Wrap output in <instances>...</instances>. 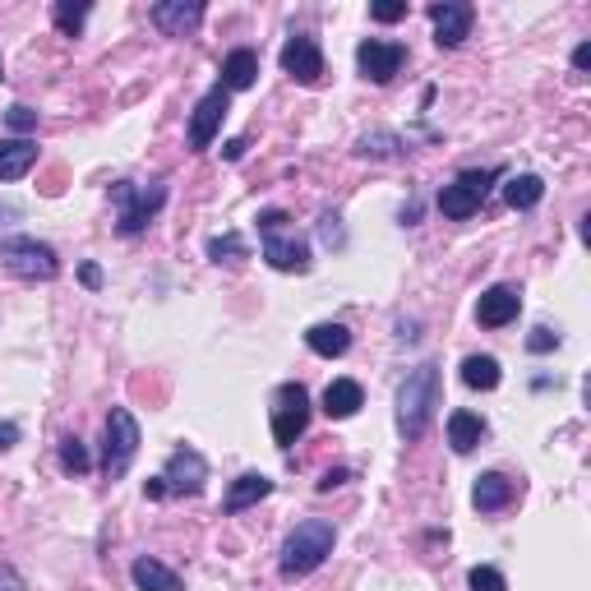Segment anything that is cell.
Wrapping results in <instances>:
<instances>
[{"instance_id": "cell-1", "label": "cell", "mask_w": 591, "mask_h": 591, "mask_svg": "<svg viewBox=\"0 0 591 591\" xmlns=\"http://www.w3.org/2000/svg\"><path fill=\"white\" fill-rule=\"evenodd\" d=\"M439 398H444V388H439V365L425 361L407 374V384L398 388V430L407 439H421L430 430L439 411Z\"/></svg>"}, {"instance_id": "cell-2", "label": "cell", "mask_w": 591, "mask_h": 591, "mask_svg": "<svg viewBox=\"0 0 591 591\" xmlns=\"http://www.w3.org/2000/svg\"><path fill=\"white\" fill-rule=\"evenodd\" d=\"M333 545H338V527H333V522H324V518L296 522V531L282 541V578H305V573H314V568L333 555Z\"/></svg>"}, {"instance_id": "cell-3", "label": "cell", "mask_w": 591, "mask_h": 591, "mask_svg": "<svg viewBox=\"0 0 591 591\" xmlns=\"http://www.w3.org/2000/svg\"><path fill=\"white\" fill-rule=\"evenodd\" d=\"M0 264L10 268L14 278H24V282H51L56 273H61V254L51 250L47 241L14 236V241L0 245Z\"/></svg>"}, {"instance_id": "cell-4", "label": "cell", "mask_w": 591, "mask_h": 591, "mask_svg": "<svg viewBox=\"0 0 591 591\" xmlns=\"http://www.w3.org/2000/svg\"><path fill=\"white\" fill-rule=\"evenodd\" d=\"M134 453H139V421H134L130 407H111L107 444H102V471H107V481H121L125 471H130Z\"/></svg>"}, {"instance_id": "cell-5", "label": "cell", "mask_w": 591, "mask_h": 591, "mask_svg": "<svg viewBox=\"0 0 591 591\" xmlns=\"http://www.w3.org/2000/svg\"><path fill=\"white\" fill-rule=\"evenodd\" d=\"M111 199H116V208H121L116 231H121V236H139V231L153 222L157 208L167 204V185H148V190H139V185H130V181H116L111 185Z\"/></svg>"}, {"instance_id": "cell-6", "label": "cell", "mask_w": 591, "mask_h": 591, "mask_svg": "<svg viewBox=\"0 0 591 591\" xmlns=\"http://www.w3.org/2000/svg\"><path fill=\"white\" fill-rule=\"evenodd\" d=\"M305 425H310V393H305V384H282L273 393V439H278V448L296 444L305 435Z\"/></svg>"}, {"instance_id": "cell-7", "label": "cell", "mask_w": 591, "mask_h": 591, "mask_svg": "<svg viewBox=\"0 0 591 591\" xmlns=\"http://www.w3.org/2000/svg\"><path fill=\"white\" fill-rule=\"evenodd\" d=\"M495 181H499V171H462L458 181L439 190V213L453 218V222L471 218V213L485 204V194H490V185Z\"/></svg>"}, {"instance_id": "cell-8", "label": "cell", "mask_w": 591, "mask_h": 591, "mask_svg": "<svg viewBox=\"0 0 591 591\" xmlns=\"http://www.w3.org/2000/svg\"><path fill=\"white\" fill-rule=\"evenodd\" d=\"M157 481L167 485V495H199V490H204V481H208L204 453H199V448H190V444H181L167 458V467H162V476H157Z\"/></svg>"}, {"instance_id": "cell-9", "label": "cell", "mask_w": 591, "mask_h": 591, "mask_svg": "<svg viewBox=\"0 0 591 591\" xmlns=\"http://www.w3.org/2000/svg\"><path fill=\"white\" fill-rule=\"evenodd\" d=\"M356 65H361V74L365 79H374V84H393L398 70L407 65V47H398V42H379V37H365L361 47H356Z\"/></svg>"}, {"instance_id": "cell-10", "label": "cell", "mask_w": 591, "mask_h": 591, "mask_svg": "<svg viewBox=\"0 0 591 591\" xmlns=\"http://www.w3.org/2000/svg\"><path fill=\"white\" fill-rule=\"evenodd\" d=\"M282 70L296 79V84L314 88L319 79H324V51H319V42L305 33L287 37V47H282Z\"/></svg>"}, {"instance_id": "cell-11", "label": "cell", "mask_w": 591, "mask_h": 591, "mask_svg": "<svg viewBox=\"0 0 591 591\" xmlns=\"http://www.w3.org/2000/svg\"><path fill=\"white\" fill-rule=\"evenodd\" d=\"M227 107H231V93L222 84L213 88V93L199 97V107H194V116H190V148H194V153H204V148L213 144V134L222 130Z\"/></svg>"}, {"instance_id": "cell-12", "label": "cell", "mask_w": 591, "mask_h": 591, "mask_svg": "<svg viewBox=\"0 0 591 591\" xmlns=\"http://www.w3.org/2000/svg\"><path fill=\"white\" fill-rule=\"evenodd\" d=\"M264 259L278 273H310V245L296 231H264Z\"/></svg>"}, {"instance_id": "cell-13", "label": "cell", "mask_w": 591, "mask_h": 591, "mask_svg": "<svg viewBox=\"0 0 591 591\" xmlns=\"http://www.w3.org/2000/svg\"><path fill=\"white\" fill-rule=\"evenodd\" d=\"M148 19H153L167 37H185V33L199 28V19H204V0H157L153 10H148Z\"/></svg>"}, {"instance_id": "cell-14", "label": "cell", "mask_w": 591, "mask_h": 591, "mask_svg": "<svg viewBox=\"0 0 591 591\" xmlns=\"http://www.w3.org/2000/svg\"><path fill=\"white\" fill-rule=\"evenodd\" d=\"M430 19H435V42L439 47H462L471 33V5L467 0H444V5H430Z\"/></svg>"}, {"instance_id": "cell-15", "label": "cell", "mask_w": 591, "mask_h": 591, "mask_svg": "<svg viewBox=\"0 0 591 591\" xmlns=\"http://www.w3.org/2000/svg\"><path fill=\"white\" fill-rule=\"evenodd\" d=\"M522 310V296L513 287H490L481 291V301H476V324L481 328H504L513 324Z\"/></svg>"}, {"instance_id": "cell-16", "label": "cell", "mask_w": 591, "mask_h": 591, "mask_svg": "<svg viewBox=\"0 0 591 591\" xmlns=\"http://www.w3.org/2000/svg\"><path fill=\"white\" fill-rule=\"evenodd\" d=\"M365 407V393L356 379H333V384L324 388V411H328V421H351L356 411Z\"/></svg>"}, {"instance_id": "cell-17", "label": "cell", "mask_w": 591, "mask_h": 591, "mask_svg": "<svg viewBox=\"0 0 591 591\" xmlns=\"http://www.w3.org/2000/svg\"><path fill=\"white\" fill-rule=\"evenodd\" d=\"M130 578H134V587H139V591H185V582L176 578V573H171L162 559H153V555L134 559Z\"/></svg>"}, {"instance_id": "cell-18", "label": "cell", "mask_w": 591, "mask_h": 591, "mask_svg": "<svg viewBox=\"0 0 591 591\" xmlns=\"http://www.w3.org/2000/svg\"><path fill=\"white\" fill-rule=\"evenodd\" d=\"M273 495V481H268L264 471H245L241 481H231V490H227V513H245L250 504H259V499H268Z\"/></svg>"}, {"instance_id": "cell-19", "label": "cell", "mask_w": 591, "mask_h": 591, "mask_svg": "<svg viewBox=\"0 0 591 591\" xmlns=\"http://www.w3.org/2000/svg\"><path fill=\"white\" fill-rule=\"evenodd\" d=\"M33 162H37L33 139H0V181H19V176H28Z\"/></svg>"}, {"instance_id": "cell-20", "label": "cell", "mask_w": 591, "mask_h": 591, "mask_svg": "<svg viewBox=\"0 0 591 591\" xmlns=\"http://www.w3.org/2000/svg\"><path fill=\"white\" fill-rule=\"evenodd\" d=\"M305 347H310L314 356H324V361L347 356L351 351V328L347 324H314L310 333H305Z\"/></svg>"}, {"instance_id": "cell-21", "label": "cell", "mask_w": 591, "mask_h": 591, "mask_svg": "<svg viewBox=\"0 0 591 591\" xmlns=\"http://www.w3.org/2000/svg\"><path fill=\"white\" fill-rule=\"evenodd\" d=\"M254 79H259V56H254L250 47H236L227 61H222V88H227V93H241Z\"/></svg>"}, {"instance_id": "cell-22", "label": "cell", "mask_w": 591, "mask_h": 591, "mask_svg": "<svg viewBox=\"0 0 591 591\" xmlns=\"http://www.w3.org/2000/svg\"><path fill=\"white\" fill-rule=\"evenodd\" d=\"M513 499V481H508L504 471H485L476 490H471V504L481 508V513H499V508Z\"/></svg>"}, {"instance_id": "cell-23", "label": "cell", "mask_w": 591, "mask_h": 591, "mask_svg": "<svg viewBox=\"0 0 591 591\" xmlns=\"http://www.w3.org/2000/svg\"><path fill=\"white\" fill-rule=\"evenodd\" d=\"M481 435H485V421L476 411H453L448 416V444H453V453H471V448L481 444Z\"/></svg>"}, {"instance_id": "cell-24", "label": "cell", "mask_w": 591, "mask_h": 591, "mask_svg": "<svg viewBox=\"0 0 591 591\" xmlns=\"http://www.w3.org/2000/svg\"><path fill=\"white\" fill-rule=\"evenodd\" d=\"M499 361L495 356H467L462 361V384L467 388H481V393H490V388H499Z\"/></svg>"}, {"instance_id": "cell-25", "label": "cell", "mask_w": 591, "mask_h": 591, "mask_svg": "<svg viewBox=\"0 0 591 591\" xmlns=\"http://www.w3.org/2000/svg\"><path fill=\"white\" fill-rule=\"evenodd\" d=\"M541 194H545L541 176H513V181L504 185L508 208H536V204H541Z\"/></svg>"}, {"instance_id": "cell-26", "label": "cell", "mask_w": 591, "mask_h": 591, "mask_svg": "<svg viewBox=\"0 0 591 591\" xmlns=\"http://www.w3.org/2000/svg\"><path fill=\"white\" fill-rule=\"evenodd\" d=\"M51 19H56V28H61L65 37H79V28H84V19H88V0H56Z\"/></svg>"}, {"instance_id": "cell-27", "label": "cell", "mask_w": 591, "mask_h": 591, "mask_svg": "<svg viewBox=\"0 0 591 591\" xmlns=\"http://www.w3.org/2000/svg\"><path fill=\"white\" fill-rule=\"evenodd\" d=\"M356 153H361V157H398V153H402V139H398V134H388V130H379V134H361Z\"/></svg>"}, {"instance_id": "cell-28", "label": "cell", "mask_w": 591, "mask_h": 591, "mask_svg": "<svg viewBox=\"0 0 591 591\" xmlns=\"http://www.w3.org/2000/svg\"><path fill=\"white\" fill-rule=\"evenodd\" d=\"M245 241L241 236H236V231H227V236H213V241H208V259H213V264H236V259H245Z\"/></svg>"}, {"instance_id": "cell-29", "label": "cell", "mask_w": 591, "mask_h": 591, "mask_svg": "<svg viewBox=\"0 0 591 591\" xmlns=\"http://www.w3.org/2000/svg\"><path fill=\"white\" fill-rule=\"evenodd\" d=\"M61 467L70 471V476H84L88 467H93V458H88V448H84V439H61Z\"/></svg>"}, {"instance_id": "cell-30", "label": "cell", "mask_w": 591, "mask_h": 591, "mask_svg": "<svg viewBox=\"0 0 591 591\" xmlns=\"http://www.w3.org/2000/svg\"><path fill=\"white\" fill-rule=\"evenodd\" d=\"M467 587L471 591H508V582H504V573L499 568H471V578H467Z\"/></svg>"}, {"instance_id": "cell-31", "label": "cell", "mask_w": 591, "mask_h": 591, "mask_svg": "<svg viewBox=\"0 0 591 591\" xmlns=\"http://www.w3.org/2000/svg\"><path fill=\"white\" fill-rule=\"evenodd\" d=\"M370 19H379V24H398V19H407V0H379V5H370Z\"/></svg>"}, {"instance_id": "cell-32", "label": "cell", "mask_w": 591, "mask_h": 591, "mask_svg": "<svg viewBox=\"0 0 591 591\" xmlns=\"http://www.w3.org/2000/svg\"><path fill=\"white\" fill-rule=\"evenodd\" d=\"M555 347H559V333H555V328H531L527 351H536V356H545V351H555Z\"/></svg>"}, {"instance_id": "cell-33", "label": "cell", "mask_w": 591, "mask_h": 591, "mask_svg": "<svg viewBox=\"0 0 591 591\" xmlns=\"http://www.w3.org/2000/svg\"><path fill=\"white\" fill-rule=\"evenodd\" d=\"M5 121H10V130L28 134V130H37V111L33 107H10L5 111Z\"/></svg>"}, {"instance_id": "cell-34", "label": "cell", "mask_w": 591, "mask_h": 591, "mask_svg": "<svg viewBox=\"0 0 591 591\" xmlns=\"http://www.w3.org/2000/svg\"><path fill=\"white\" fill-rule=\"evenodd\" d=\"M0 591H28L24 578H19V568H10L5 559H0Z\"/></svg>"}, {"instance_id": "cell-35", "label": "cell", "mask_w": 591, "mask_h": 591, "mask_svg": "<svg viewBox=\"0 0 591 591\" xmlns=\"http://www.w3.org/2000/svg\"><path fill=\"white\" fill-rule=\"evenodd\" d=\"M351 481V467H333V471H324V481H319V490H338V485H347Z\"/></svg>"}, {"instance_id": "cell-36", "label": "cell", "mask_w": 591, "mask_h": 591, "mask_svg": "<svg viewBox=\"0 0 591 591\" xmlns=\"http://www.w3.org/2000/svg\"><path fill=\"white\" fill-rule=\"evenodd\" d=\"M14 444H19V425H14V421H0V453H10Z\"/></svg>"}, {"instance_id": "cell-37", "label": "cell", "mask_w": 591, "mask_h": 591, "mask_svg": "<svg viewBox=\"0 0 591 591\" xmlns=\"http://www.w3.org/2000/svg\"><path fill=\"white\" fill-rule=\"evenodd\" d=\"M319 231H324V241L333 245V241H342V231H338V218H333V213H328L324 222H319Z\"/></svg>"}, {"instance_id": "cell-38", "label": "cell", "mask_w": 591, "mask_h": 591, "mask_svg": "<svg viewBox=\"0 0 591 591\" xmlns=\"http://www.w3.org/2000/svg\"><path fill=\"white\" fill-rule=\"evenodd\" d=\"M79 278H84V287H102V268L84 264V268H79Z\"/></svg>"}, {"instance_id": "cell-39", "label": "cell", "mask_w": 591, "mask_h": 591, "mask_svg": "<svg viewBox=\"0 0 591 591\" xmlns=\"http://www.w3.org/2000/svg\"><path fill=\"white\" fill-rule=\"evenodd\" d=\"M591 65V42H582L578 51H573V70H587Z\"/></svg>"}, {"instance_id": "cell-40", "label": "cell", "mask_w": 591, "mask_h": 591, "mask_svg": "<svg viewBox=\"0 0 591 591\" xmlns=\"http://www.w3.org/2000/svg\"><path fill=\"white\" fill-rule=\"evenodd\" d=\"M144 495H148V499H167V485H162V481H157V476H153V481L144 485Z\"/></svg>"}, {"instance_id": "cell-41", "label": "cell", "mask_w": 591, "mask_h": 591, "mask_svg": "<svg viewBox=\"0 0 591 591\" xmlns=\"http://www.w3.org/2000/svg\"><path fill=\"white\" fill-rule=\"evenodd\" d=\"M0 74H5V61H0Z\"/></svg>"}]
</instances>
